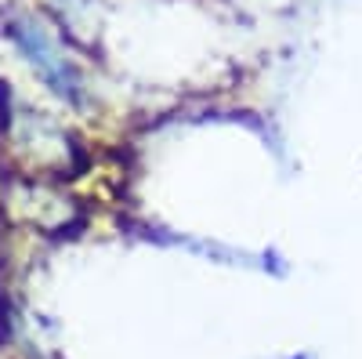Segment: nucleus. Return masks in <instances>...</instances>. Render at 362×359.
<instances>
[{"label":"nucleus","instance_id":"obj_1","mask_svg":"<svg viewBox=\"0 0 362 359\" xmlns=\"http://www.w3.org/2000/svg\"><path fill=\"white\" fill-rule=\"evenodd\" d=\"M8 40L22 55V62L47 84V91H54L58 98L69 102V106H80L83 102L80 69L73 66V58L58 47V40L47 33L37 18H29V15L8 18Z\"/></svg>","mask_w":362,"mask_h":359},{"label":"nucleus","instance_id":"obj_2","mask_svg":"<svg viewBox=\"0 0 362 359\" xmlns=\"http://www.w3.org/2000/svg\"><path fill=\"white\" fill-rule=\"evenodd\" d=\"M15 142L37 160V167H58V171H73L80 164V149L69 142V135L54 124L44 113H22L11 127Z\"/></svg>","mask_w":362,"mask_h":359}]
</instances>
